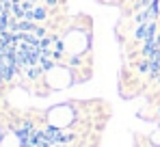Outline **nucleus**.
<instances>
[{
    "label": "nucleus",
    "instance_id": "obj_1",
    "mask_svg": "<svg viewBox=\"0 0 160 147\" xmlns=\"http://www.w3.org/2000/svg\"><path fill=\"white\" fill-rule=\"evenodd\" d=\"M46 18H48L46 7H35L32 11H26V20H30V22H43Z\"/></svg>",
    "mask_w": 160,
    "mask_h": 147
},
{
    "label": "nucleus",
    "instance_id": "obj_2",
    "mask_svg": "<svg viewBox=\"0 0 160 147\" xmlns=\"http://www.w3.org/2000/svg\"><path fill=\"white\" fill-rule=\"evenodd\" d=\"M147 11H149V20H158V15H160V0H152V4L147 7Z\"/></svg>",
    "mask_w": 160,
    "mask_h": 147
},
{
    "label": "nucleus",
    "instance_id": "obj_3",
    "mask_svg": "<svg viewBox=\"0 0 160 147\" xmlns=\"http://www.w3.org/2000/svg\"><path fill=\"white\" fill-rule=\"evenodd\" d=\"M41 74H43L41 65H32V67H26V76L30 78V80H37V78H39Z\"/></svg>",
    "mask_w": 160,
    "mask_h": 147
},
{
    "label": "nucleus",
    "instance_id": "obj_4",
    "mask_svg": "<svg viewBox=\"0 0 160 147\" xmlns=\"http://www.w3.org/2000/svg\"><path fill=\"white\" fill-rule=\"evenodd\" d=\"M134 22H136V24H147V22H149V11H147V9H141V13L134 15Z\"/></svg>",
    "mask_w": 160,
    "mask_h": 147
},
{
    "label": "nucleus",
    "instance_id": "obj_5",
    "mask_svg": "<svg viewBox=\"0 0 160 147\" xmlns=\"http://www.w3.org/2000/svg\"><path fill=\"white\" fill-rule=\"evenodd\" d=\"M136 72L138 74H149V58H143V56H141V61L136 63Z\"/></svg>",
    "mask_w": 160,
    "mask_h": 147
},
{
    "label": "nucleus",
    "instance_id": "obj_6",
    "mask_svg": "<svg viewBox=\"0 0 160 147\" xmlns=\"http://www.w3.org/2000/svg\"><path fill=\"white\" fill-rule=\"evenodd\" d=\"M35 35H37L39 39H43V37L48 35V28H43V26H37V28H35Z\"/></svg>",
    "mask_w": 160,
    "mask_h": 147
},
{
    "label": "nucleus",
    "instance_id": "obj_7",
    "mask_svg": "<svg viewBox=\"0 0 160 147\" xmlns=\"http://www.w3.org/2000/svg\"><path fill=\"white\" fill-rule=\"evenodd\" d=\"M22 9H24V11H32V9H35V2H32V0H22Z\"/></svg>",
    "mask_w": 160,
    "mask_h": 147
},
{
    "label": "nucleus",
    "instance_id": "obj_8",
    "mask_svg": "<svg viewBox=\"0 0 160 147\" xmlns=\"http://www.w3.org/2000/svg\"><path fill=\"white\" fill-rule=\"evenodd\" d=\"M58 4V0H46V7H56Z\"/></svg>",
    "mask_w": 160,
    "mask_h": 147
},
{
    "label": "nucleus",
    "instance_id": "obj_9",
    "mask_svg": "<svg viewBox=\"0 0 160 147\" xmlns=\"http://www.w3.org/2000/svg\"><path fill=\"white\" fill-rule=\"evenodd\" d=\"M4 48H7V43H4V41L0 39V52H4Z\"/></svg>",
    "mask_w": 160,
    "mask_h": 147
},
{
    "label": "nucleus",
    "instance_id": "obj_10",
    "mask_svg": "<svg viewBox=\"0 0 160 147\" xmlns=\"http://www.w3.org/2000/svg\"><path fill=\"white\" fill-rule=\"evenodd\" d=\"M0 2H4V4H7V2H13V0H0Z\"/></svg>",
    "mask_w": 160,
    "mask_h": 147
},
{
    "label": "nucleus",
    "instance_id": "obj_11",
    "mask_svg": "<svg viewBox=\"0 0 160 147\" xmlns=\"http://www.w3.org/2000/svg\"><path fill=\"white\" fill-rule=\"evenodd\" d=\"M156 41H160V33H158V37H156Z\"/></svg>",
    "mask_w": 160,
    "mask_h": 147
},
{
    "label": "nucleus",
    "instance_id": "obj_12",
    "mask_svg": "<svg viewBox=\"0 0 160 147\" xmlns=\"http://www.w3.org/2000/svg\"><path fill=\"white\" fill-rule=\"evenodd\" d=\"M158 115H160V106H158Z\"/></svg>",
    "mask_w": 160,
    "mask_h": 147
},
{
    "label": "nucleus",
    "instance_id": "obj_13",
    "mask_svg": "<svg viewBox=\"0 0 160 147\" xmlns=\"http://www.w3.org/2000/svg\"><path fill=\"white\" fill-rule=\"evenodd\" d=\"M32 2H37V0H32Z\"/></svg>",
    "mask_w": 160,
    "mask_h": 147
}]
</instances>
